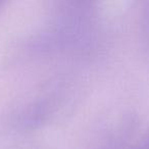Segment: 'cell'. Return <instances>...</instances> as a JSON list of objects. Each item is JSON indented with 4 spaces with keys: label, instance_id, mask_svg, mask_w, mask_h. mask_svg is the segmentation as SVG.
<instances>
[{
    "label": "cell",
    "instance_id": "6da1fadb",
    "mask_svg": "<svg viewBox=\"0 0 149 149\" xmlns=\"http://www.w3.org/2000/svg\"><path fill=\"white\" fill-rule=\"evenodd\" d=\"M140 149H149V133L147 134V136L145 137Z\"/></svg>",
    "mask_w": 149,
    "mask_h": 149
},
{
    "label": "cell",
    "instance_id": "7a4b0ae2",
    "mask_svg": "<svg viewBox=\"0 0 149 149\" xmlns=\"http://www.w3.org/2000/svg\"><path fill=\"white\" fill-rule=\"evenodd\" d=\"M0 4H1V3H0Z\"/></svg>",
    "mask_w": 149,
    "mask_h": 149
}]
</instances>
